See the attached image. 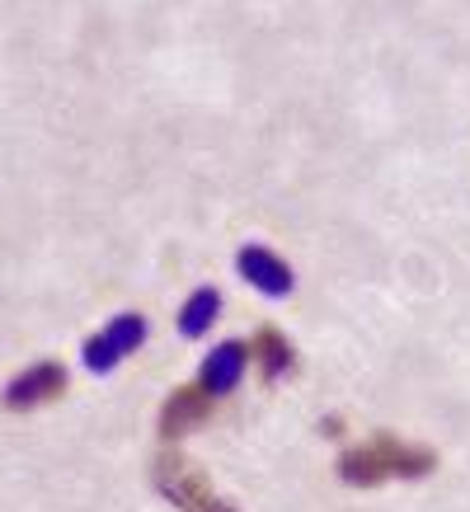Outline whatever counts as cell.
I'll list each match as a JSON object with an SVG mask.
<instances>
[{
    "mask_svg": "<svg viewBox=\"0 0 470 512\" xmlns=\"http://www.w3.org/2000/svg\"><path fill=\"white\" fill-rule=\"evenodd\" d=\"M433 466H438V456L428 447H405L395 437H376L367 447L339 456V480L353 489H372L381 480H419Z\"/></svg>",
    "mask_w": 470,
    "mask_h": 512,
    "instance_id": "obj_1",
    "label": "cell"
},
{
    "mask_svg": "<svg viewBox=\"0 0 470 512\" xmlns=\"http://www.w3.org/2000/svg\"><path fill=\"white\" fill-rule=\"evenodd\" d=\"M146 334H151V329H146V315H137V311L113 315L99 334H90V339L80 343V362H85V372L109 376L113 367H123L127 357L146 343Z\"/></svg>",
    "mask_w": 470,
    "mask_h": 512,
    "instance_id": "obj_2",
    "label": "cell"
},
{
    "mask_svg": "<svg viewBox=\"0 0 470 512\" xmlns=\"http://www.w3.org/2000/svg\"><path fill=\"white\" fill-rule=\"evenodd\" d=\"M156 484H160V494L170 498V503H179L184 512H235L212 494V484L188 466L179 451H165V456L156 461Z\"/></svg>",
    "mask_w": 470,
    "mask_h": 512,
    "instance_id": "obj_3",
    "label": "cell"
},
{
    "mask_svg": "<svg viewBox=\"0 0 470 512\" xmlns=\"http://www.w3.org/2000/svg\"><path fill=\"white\" fill-rule=\"evenodd\" d=\"M235 273L250 282L254 292L273 296V301L292 296V287H297V273H292V268H287V259H282V254H273L268 245H240V254H235Z\"/></svg>",
    "mask_w": 470,
    "mask_h": 512,
    "instance_id": "obj_4",
    "label": "cell"
},
{
    "mask_svg": "<svg viewBox=\"0 0 470 512\" xmlns=\"http://www.w3.org/2000/svg\"><path fill=\"white\" fill-rule=\"evenodd\" d=\"M245 367H250V343L226 339V343H217V348L203 357V367H198V386H203L212 400H221V395H231V390L245 381Z\"/></svg>",
    "mask_w": 470,
    "mask_h": 512,
    "instance_id": "obj_5",
    "label": "cell"
},
{
    "mask_svg": "<svg viewBox=\"0 0 470 512\" xmlns=\"http://www.w3.org/2000/svg\"><path fill=\"white\" fill-rule=\"evenodd\" d=\"M62 390H66V367H57V362H38V367L19 372L15 381L5 386V404H10V409H33V404L57 400Z\"/></svg>",
    "mask_w": 470,
    "mask_h": 512,
    "instance_id": "obj_6",
    "label": "cell"
},
{
    "mask_svg": "<svg viewBox=\"0 0 470 512\" xmlns=\"http://www.w3.org/2000/svg\"><path fill=\"white\" fill-rule=\"evenodd\" d=\"M203 419H212V395L203 386H188V390H174L165 409H160V433L165 437H179L188 428H198Z\"/></svg>",
    "mask_w": 470,
    "mask_h": 512,
    "instance_id": "obj_7",
    "label": "cell"
},
{
    "mask_svg": "<svg viewBox=\"0 0 470 512\" xmlns=\"http://www.w3.org/2000/svg\"><path fill=\"white\" fill-rule=\"evenodd\" d=\"M217 320H221V292L217 287H198V292H188L184 311H179V334L184 339H207Z\"/></svg>",
    "mask_w": 470,
    "mask_h": 512,
    "instance_id": "obj_8",
    "label": "cell"
},
{
    "mask_svg": "<svg viewBox=\"0 0 470 512\" xmlns=\"http://www.w3.org/2000/svg\"><path fill=\"white\" fill-rule=\"evenodd\" d=\"M250 357H259L264 376H282L292 362H297V357H292V343L282 339V334H273V329H264V334L250 343Z\"/></svg>",
    "mask_w": 470,
    "mask_h": 512,
    "instance_id": "obj_9",
    "label": "cell"
}]
</instances>
